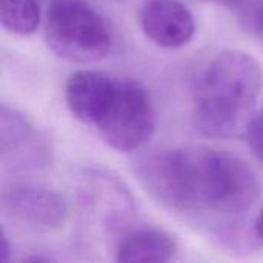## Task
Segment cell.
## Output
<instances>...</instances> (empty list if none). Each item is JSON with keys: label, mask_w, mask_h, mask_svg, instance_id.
<instances>
[{"label": "cell", "mask_w": 263, "mask_h": 263, "mask_svg": "<svg viewBox=\"0 0 263 263\" xmlns=\"http://www.w3.org/2000/svg\"><path fill=\"white\" fill-rule=\"evenodd\" d=\"M143 34L157 46L177 49L191 42L196 32L193 12L180 0H148L139 12Z\"/></svg>", "instance_id": "7"}, {"label": "cell", "mask_w": 263, "mask_h": 263, "mask_svg": "<svg viewBox=\"0 0 263 263\" xmlns=\"http://www.w3.org/2000/svg\"><path fill=\"white\" fill-rule=\"evenodd\" d=\"M117 79L96 69L72 72L65 86V100L69 112L82 123L96 128L103 117L116 89Z\"/></svg>", "instance_id": "8"}, {"label": "cell", "mask_w": 263, "mask_h": 263, "mask_svg": "<svg viewBox=\"0 0 263 263\" xmlns=\"http://www.w3.org/2000/svg\"><path fill=\"white\" fill-rule=\"evenodd\" d=\"M245 26L263 42V0L256 2L243 15Z\"/></svg>", "instance_id": "12"}, {"label": "cell", "mask_w": 263, "mask_h": 263, "mask_svg": "<svg viewBox=\"0 0 263 263\" xmlns=\"http://www.w3.org/2000/svg\"><path fill=\"white\" fill-rule=\"evenodd\" d=\"M139 180L162 205L179 213H247L260 196V180L242 157L206 146L153 153L136 166Z\"/></svg>", "instance_id": "1"}, {"label": "cell", "mask_w": 263, "mask_h": 263, "mask_svg": "<svg viewBox=\"0 0 263 263\" xmlns=\"http://www.w3.org/2000/svg\"><path fill=\"white\" fill-rule=\"evenodd\" d=\"M202 2H210V3H216V5H222V6H237L243 0H202Z\"/></svg>", "instance_id": "15"}, {"label": "cell", "mask_w": 263, "mask_h": 263, "mask_svg": "<svg viewBox=\"0 0 263 263\" xmlns=\"http://www.w3.org/2000/svg\"><path fill=\"white\" fill-rule=\"evenodd\" d=\"M39 0H0L2 26L17 35H31L40 25Z\"/></svg>", "instance_id": "10"}, {"label": "cell", "mask_w": 263, "mask_h": 263, "mask_svg": "<svg viewBox=\"0 0 263 263\" xmlns=\"http://www.w3.org/2000/svg\"><path fill=\"white\" fill-rule=\"evenodd\" d=\"M2 211L12 222L42 233L62 228L69 216L68 203L57 191L28 182L3 188Z\"/></svg>", "instance_id": "6"}, {"label": "cell", "mask_w": 263, "mask_h": 263, "mask_svg": "<svg viewBox=\"0 0 263 263\" xmlns=\"http://www.w3.org/2000/svg\"><path fill=\"white\" fill-rule=\"evenodd\" d=\"M157 128L156 106L148 89L133 79H117L111 102L96 125L102 140L112 149H140Z\"/></svg>", "instance_id": "4"}, {"label": "cell", "mask_w": 263, "mask_h": 263, "mask_svg": "<svg viewBox=\"0 0 263 263\" xmlns=\"http://www.w3.org/2000/svg\"><path fill=\"white\" fill-rule=\"evenodd\" d=\"M254 231H256V236L257 239H260L263 242V206L259 211V216L256 219V225H254Z\"/></svg>", "instance_id": "14"}, {"label": "cell", "mask_w": 263, "mask_h": 263, "mask_svg": "<svg viewBox=\"0 0 263 263\" xmlns=\"http://www.w3.org/2000/svg\"><path fill=\"white\" fill-rule=\"evenodd\" d=\"M45 39L60 59L94 63L111 49V35L102 14L89 0H48Z\"/></svg>", "instance_id": "3"}, {"label": "cell", "mask_w": 263, "mask_h": 263, "mask_svg": "<svg viewBox=\"0 0 263 263\" xmlns=\"http://www.w3.org/2000/svg\"><path fill=\"white\" fill-rule=\"evenodd\" d=\"M11 254H12V247L9 245L8 237H6V234L3 231L2 237H0V259H2V262H9Z\"/></svg>", "instance_id": "13"}, {"label": "cell", "mask_w": 263, "mask_h": 263, "mask_svg": "<svg viewBox=\"0 0 263 263\" xmlns=\"http://www.w3.org/2000/svg\"><path fill=\"white\" fill-rule=\"evenodd\" d=\"M247 136L253 154L263 163V109L259 114H254L248 126Z\"/></svg>", "instance_id": "11"}, {"label": "cell", "mask_w": 263, "mask_h": 263, "mask_svg": "<svg viewBox=\"0 0 263 263\" xmlns=\"http://www.w3.org/2000/svg\"><path fill=\"white\" fill-rule=\"evenodd\" d=\"M52 151L48 139L20 111L2 105L0 163L3 173L26 174L48 168Z\"/></svg>", "instance_id": "5"}, {"label": "cell", "mask_w": 263, "mask_h": 263, "mask_svg": "<svg viewBox=\"0 0 263 263\" xmlns=\"http://www.w3.org/2000/svg\"><path fill=\"white\" fill-rule=\"evenodd\" d=\"M262 85V66L251 54L237 49L219 52L197 80L193 109L196 129L210 139L247 133Z\"/></svg>", "instance_id": "2"}, {"label": "cell", "mask_w": 263, "mask_h": 263, "mask_svg": "<svg viewBox=\"0 0 263 263\" xmlns=\"http://www.w3.org/2000/svg\"><path fill=\"white\" fill-rule=\"evenodd\" d=\"M177 253L176 240L156 228H139L126 233L117 243V262H170Z\"/></svg>", "instance_id": "9"}]
</instances>
